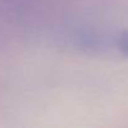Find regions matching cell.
Returning a JSON list of instances; mask_svg holds the SVG:
<instances>
[{
    "label": "cell",
    "instance_id": "cell-1",
    "mask_svg": "<svg viewBox=\"0 0 128 128\" xmlns=\"http://www.w3.org/2000/svg\"><path fill=\"white\" fill-rule=\"evenodd\" d=\"M36 4V0H0V44L19 18L26 15Z\"/></svg>",
    "mask_w": 128,
    "mask_h": 128
},
{
    "label": "cell",
    "instance_id": "cell-2",
    "mask_svg": "<svg viewBox=\"0 0 128 128\" xmlns=\"http://www.w3.org/2000/svg\"><path fill=\"white\" fill-rule=\"evenodd\" d=\"M117 46H118V49H120L122 52H124L128 55V32L120 34L117 38Z\"/></svg>",
    "mask_w": 128,
    "mask_h": 128
}]
</instances>
